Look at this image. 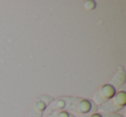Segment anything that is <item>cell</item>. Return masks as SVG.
I'll return each instance as SVG.
<instances>
[{
    "instance_id": "6da1fadb",
    "label": "cell",
    "mask_w": 126,
    "mask_h": 117,
    "mask_svg": "<svg viewBox=\"0 0 126 117\" xmlns=\"http://www.w3.org/2000/svg\"><path fill=\"white\" fill-rule=\"evenodd\" d=\"M67 103V110L76 115H86L92 113H95L98 110V106L93 101L86 98L80 97H64Z\"/></svg>"
},
{
    "instance_id": "7a4b0ae2",
    "label": "cell",
    "mask_w": 126,
    "mask_h": 117,
    "mask_svg": "<svg viewBox=\"0 0 126 117\" xmlns=\"http://www.w3.org/2000/svg\"><path fill=\"white\" fill-rule=\"evenodd\" d=\"M126 105V92L119 91L108 102L98 107V109L105 114H115L120 111Z\"/></svg>"
},
{
    "instance_id": "3957f363",
    "label": "cell",
    "mask_w": 126,
    "mask_h": 117,
    "mask_svg": "<svg viewBox=\"0 0 126 117\" xmlns=\"http://www.w3.org/2000/svg\"><path fill=\"white\" fill-rule=\"evenodd\" d=\"M116 92H117L116 89L110 84H104L95 94L94 97H93V103L98 107L100 106L111 99L115 96Z\"/></svg>"
},
{
    "instance_id": "277c9868",
    "label": "cell",
    "mask_w": 126,
    "mask_h": 117,
    "mask_svg": "<svg viewBox=\"0 0 126 117\" xmlns=\"http://www.w3.org/2000/svg\"><path fill=\"white\" fill-rule=\"evenodd\" d=\"M53 100H54V98L50 96H47V95H43V96H39L35 100L31 110L37 114L43 115V113L46 111L48 105L53 102Z\"/></svg>"
},
{
    "instance_id": "5b68a950",
    "label": "cell",
    "mask_w": 126,
    "mask_h": 117,
    "mask_svg": "<svg viewBox=\"0 0 126 117\" xmlns=\"http://www.w3.org/2000/svg\"><path fill=\"white\" fill-rule=\"evenodd\" d=\"M67 103L64 97L58 98L56 100H53V102L48 105L47 108L46 109V115H51L55 112L62 111L66 109Z\"/></svg>"
},
{
    "instance_id": "8992f818",
    "label": "cell",
    "mask_w": 126,
    "mask_h": 117,
    "mask_svg": "<svg viewBox=\"0 0 126 117\" xmlns=\"http://www.w3.org/2000/svg\"><path fill=\"white\" fill-rule=\"evenodd\" d=\"M124 83H125V72H124V68L121 67L115 75V77L112 78L111 83H109V84H111L117 91V88H121L124 84Z\"/></svg>"
},
{
    "instance_id": "52a82bcc",
    "label": "cell",
    "mask_w": 126,
    "mask_h": 117,
    "mask_svg": "<svg viewBox=\"0 0 126 117\" xmlns=\"http://www.w3.org/2000/svg\"><path fill=\"white\" fill-rule=\"evenodd\" d=\"M51 116L52 117H71L72 114H70L67 110H62V111L55 112V113L51 114Z\"/></svg>"
},
{
    "instance_id": "ba28073f",
    "label": "cell",
    "mask_w": 126,
    "mask_h": 117,
    "mask_svg": "<svg viewBox=\"0 0 126 117\" xmlns=\"http://www.w3.org/2000/svg\"><path fill=\"white\" fill-rule=\"evenodd\" d=\"M84 8L86 11H93V10H94L96 8V3L94 1H91V0L90 1H86L84 4Z\"/></svg>"
},
{
    "instance_id": "9c48e42d",
    "label": "cell",
    "mask_w": 126,
    "mask_h": 117,
    "mask_svg": "<svg viewBox=\"0 0 126 117\" xmlns=\"http://www.w3.org/2000/svg\"><path fill=\"white\" fill-rule=\"evenodd\" d=\"M81 117H104V113H92L86 115H82Z\"/></svg>"
},
{
    "instance_id": "30bf717a",
    "label": "cell",
    "mask_w": 126,
    "mask_h": 117,
    "mask_svg": "<svg viewBox=\"0 0 126 117\" xmlns=\"http://www.w3.org/2000/svg\"><path fill=\"white\" fill-rule=\"evenodd\" d=\"M27 117H42V115H40V114H37L35 113V112L32 111V110H30V113H29L28 116Z\"/></svg>"
},
{
    "instance_id": "8fae6325",
    "label": "cell",
    "mask_w": 126,
    "mask_h": 117,
    "mask_svg": "<svg viewBox=\"0 0 126 117\" xmlns=\"http://www.w3.org/2000/svg\"><path fill=\"white\" fill-rule=\"evenodd\" d=\"M104 117H124L118 114H105L104 113Z\"/></svg>"
},
{
    "instance_id": "7c38bea8",
    "label": "cell",
    "mask_w": 126,
    "mask_h": 117,
    "mask_svg": "<svg viewBox=\"0 0 126 117\" xmlns=\"http://www.w3.org/2000/svg\"><path fill=\"white\" fill-rule=\"evenodd\" d=\"M46 117H52V116H51L50 115H47V116H46Z\"/></svg>"
},
{
    "instance_id": "4fadbf2b",
    "label": "cell",
    "mask_w": 126,
    "mask_h": 117,
    "mask_svg": "<svg viewBox=\"0 0 126 117\" xmlns=\"http://www.w3.org/2000/svg\"><path fill=\"white\" fill-rule=\"evenodd\" d=\"M71 117H76V116H75V115H71Z\"/></svg>"
}]
</instances>
